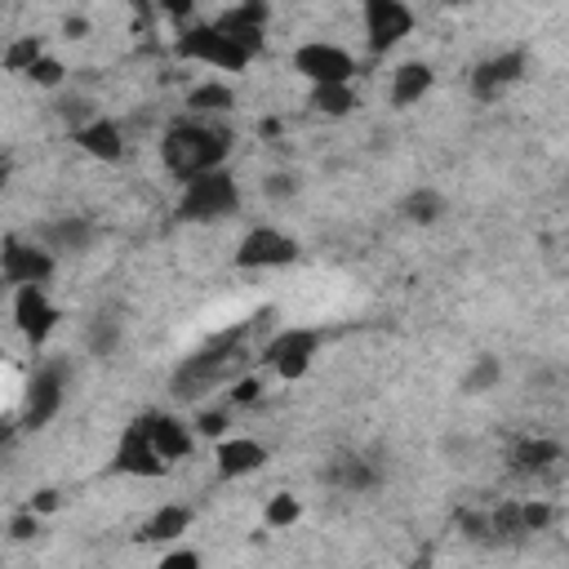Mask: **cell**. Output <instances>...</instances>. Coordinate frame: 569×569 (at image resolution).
<instances>
[{
    "label": "cell",
    "instance_id": "1",
    "mask_svg": "<svg viewBox=\"0 0 569 569\" xmlns=\"http://www.w3.org/2000/svg\"><path fill=\"white\" fill-rule=\"evenodd\" d=\"M244 369H249V325H236V329L213 333L204 347H196V351L173 369L169 387H173L178 400H200V396H209L213 387L236 382Z\"/></svg>",
    "mask_w": 569,
    "mask_h": 569
},
{
    "label": "cell",
    "instance_id": "2",
    "mask_svg": "<svg viewBox=\"0 0 569 569\" xmlns=\"http://www.w3.org/2000/svg\"><path fill=\"white\" fill-rule=\"evenodd\" d=\"M227 151H231V133L222 124H213L209 116L173 120L160 133V160L178 182H187V178H196L204 169H222Z\"/></svg>",
    "mask_w": 569,
    "mask_h": 569
},
{
    "label": "cell",
    "instance_id": "3",
    "mask_svg": "<svg viewBox=\"0 0 569 569\" xmlns=\"http://www.w3.org/2000/svg\"><path fill=\"white\" fill-rule=\"evenodd\" d=\"M236 204H240L236 178L227 169H204V173L182 182V191H178V222H213V218L236 213Z\"/></svg>",
    "mask_w": 569,
    "mask_h": 569
},
{
    "label": "cell",
    "instance_id": "4",
    "mask_svg": "<svg viewBox=\"0 0 569 569\" xmlns=\"http://www.w3.org/2000/svg\"><path fill=\"white\" fill-rule=\"evenodd\" d=\"M178 58L204 62V67H213V71H244L253 53H249L231 31H222L218 22H209V27H191V31L178 36Z\"/></svg>",
    "mask_w": 569,
    "mask_h": 569
},
{
    "label": "cell",
    "instance_id": "5",
    "mask_svg": "<svg viewBox=\"0 0 569 569\" xmlns=\"http://www.w3.org/2000/svg\"><path fill=\"white\" fill-rule=\"evenodd\" d=\"M111 467L120 471V476H138V480H156V476H164L173 462L156 449V440H151V431H147V422L142 418H133L129 427H124V436H120V445H116V453H111Z\"/></svg>",
    "mask_w": 569,
    "mask_h": 569
},
{
    "label": "cell",
    "instance_id": "6",
    "mask_svg": "<svg viewBox=\"0 0 569 569\" xmlns=\"http://www.w3.org/2000/svg\"><path fill=\"white\" fill-rule=\"evenodd\" d=\"M316 351H320V333L316 329H280L267 347H262V360L284 378V382H298L307 369H311V360H316Z\"/></svg>",
    "mask_w": 569,
    "mask_h": 569
},
{
    "label": "cell",
    "instance_id": "7",
    "mask_svg": "<svg viewBox=\"0 0 569 569\" xmlns=\"http://www.w3.org/2000/svg\"><path fill=\"white\" fill-rule=\"evenodd\" d=\"M293 71L307 76L311 84H342L351 80L356 71V58L342 49V44H329V40H307L293 49Z\"/></svg>",
    "mask_w": 569,
    "mask_h": 569
},
{
    "label": "cell",
    "instance_id": "8",
    "mask_svg": "<svg viewBox=\"0 0 569 569\" xmlns=\"http://www.w3.org/2000/svg\"><path fill=\"white\" fill-rule=\"evenodd\" d=\"M298 258V240L280 227H249V236L236 249V267L244 271H267V267H289Z\"/></svg>",
    "mask_w": 569,
    "mask_h": 569
},
{
    "label": "cell",
    "instance_id": "9",
    "mask_svg": "<svg viewBox=\"0 0 569 569\" xmlns=\"http://www.w3.org/2000/svg\"><path fill=\"white\" fill-rule=\"evenodd\" d=\"M62 391H67V365L49 360L31 373L27 391H22V422L27 427H44L58 409H62Z\"/></svg>",
    "mask_w": 569,
    "mask_h": 569
},
{
    "label": "cell",
    "instance_id": "10",
    "mask_svg": "<svg viewBox=\"0 0 569 569\" xmlns=\"http://www.w3.org/2000/svg\"><path fill=\"white\" fill-rule=\"evenodd\" d=\"M360 13H365V36L373 53H387L413 31V9L405 0H360Z\"/></svg>",
    "mask_w": 569,
    "mask_h": 569
},
{
    "label": "cell",
    "instance_id": "11",
    "mask_svg": "<svg viewBox=\"0 0 569 569\" xmlns=\"http://www.w3.org/2000/svg\"><path fill=\"white\" fill-rule=\"evenodd\" d=\"M0 271L4 280L18 289V284H44L53 276V249H44L40 240H18L9 236L4 240V253H0Z\"/></svg>",
    "mask_w": 569,
    "mask_h": 569
},
{
    "label": "cell",
    "instance_id": "12",
    "mask_svg": "<svg viewBox=\"0 0 569 569\" xmlns=\"http://www.w3.org/2000/svg\"><path fill=\"white\" fill-rule=\"evenodd\" d=\"M13 325H18V333H22L31 347H40V342L53 333L58 307L49 302L44 284H18V289H13Z\"/></svg>",
    "mask_w": 569,
    "mask_h": 569
},
{
    "label": "cell",
    "instance_id": "13",
    "mask_svg": "<svg viewBox=\"0 0 569 569\" xmlns=\"http://www.w3.org/2000/svg\"><path fill=\"white\" fill-rule=\"evenodd\" d=\"M520 76H525V53H520V49H502V53L485 58V62L471 71V93H476L480 102H493V98L507 93Z\"/></svg>",
    "mask_w": 569,
    "mask_h": 569
},
{
    "label": "cell",
    "instance_id": "14",
    "mask_svg": "<svg viewBox=\"0 0 569 569\" xmlns=\"http://www.w3.org/2000/svg\"><path fill=\"white\" fill-rule=\"evenodd\" d=\"M93 236H98V227L80 213H62V218H49L36 227V240L53 253H84L93 244Z\"/></svg>",
    "mask_w": 569,
    "mask_h": 569
},
{
    "label": "cell",
    "instance_id": "15",
    "mask_svg": "<svg viewBox=\"0 0 569 569\" xmlns=\"http://www.w3.org/2000/svg\"><path fill=\"white\" fill-rule=\"evenodd\" d=\"M71 138H76V147H80L84 156H93V160L116 164V160L124 156V133H120V124H116V120H107V116H93L89 124L71 129Z\"/></svg>",
    "mask_w": 569,
    "mask_h": 569
},
{
    "label": "cell",
    "instance_id": "16",
    "mask_svg": "<svg viewBox=\"0 0 569 569\" xmlns=\"http://www.w3.org/2000/svg\"><path fill=\"white\" fill-rule=\"evenodd\" d=\"M213 462H218V476L236 480V476H253L267 462V449L249 436H222L218 449H213Z\"/></svg>",
    "mask_w": 569,
    "mask_h": 569
},
{
    "label": "cell",
    "instance_id": "17",
    "mask_svg": "<svg viewBox=\"0 0 569 569\" xmlns=\"http://www.w3.org/2000/svg\"><path fill=\"white\" fill-rule=\"evenodd\" d=\"M325 480H329L333 489H342V493H369V489L382 480V471H378L369 458H360V453H342V458H333V462L325 467Z\"/></svg>",
    "mask_w": 569,
    "mask_h": 569
},
{
    "label": "cell",
    "instance_id": "18",
    "mask_svg": "<svg viewBox=\"0 0 569 569\" xmlns=\"http://www.w3.org/2000/svg\"><path fill=\"white\" fill-rule=\"evenodd\" d=\"M142 422H147V431H151L156 449H160L169 462H178V458H187V453H191V427H187V422H178L173 413H142Z\"/></svg>",
    "mask_w": 569,
    "mask_h": 569
},
{
    "label": "cell",
    "instance_id": "19",
    "mask_svg": "<svg viewBox=\"0 0 569 569\" xmlns=\"http://www.w3.org/2000/svg\"><path fill=\"white\" fill-rule=\"evenodd\" d=\"M431 84H436V76H431L427 62H400V67L391 71V89H387V98H391V107H413L418 98H427Z\"/></svg>",
    "mask_w": 569,
    "mask_h": 569
},
{
    "label": "cell",
    "instance_id": "20",
    "mask_svg": "<svg viewBox=\"0 0 569 569\" xmlns=\"http://www.w3.org/2000/svg\"><path fill=\"white\" fill-rule=\"evenodd\" d=\"M551 462H560V445H556V440L525 436V440L511 449V467H516L520 476H538V471H547Z\"/></svg>",
    "mask_w": 569,
    "mask_h": 569
},
{
    "label": "cell",
    "instance_id": "21",
    "mask_svg": "<svg viewBox=\"0 0 569 569\" xmlns=\"http://www.w3.org/2000/svg\"><path fill=\"white\" fill-rule=\"evenodd\" d=\"M187 525H191V507H182V502H169V507H160L147 525H142V542H169V538H182L187 533Z\"/></svg>",
    "mask_w": 569,
    "mask_h": 569
},
{
    "label": "cell",
    "instance_id": "22",
    "mask_svg": "<svg viewBox=\"0 0 569 569\" xmlns=\"http://www.w3.org/2000/svg\"><path fill=\"white\" fill-rule=\"evenodd\" d=\"M236 107V93L222 84V80H204V84H196L191 93H187V111L191 116H227Z\"/></svg>",
    "mask_w": 569,
    "mask_h": 569
},
{
    "label": "cell",
    "instance_id": "23",
    "mask_svg": "<svg viewBox=\"0 0 569 569\" xmlns=\"http://www.w3.org/2000/svg\"><path fill=\"white\" fill-rule=\"evenodd\" d=\"M400 213H405L409 222L427 227V222H440V213H445V200H440V191H431V187H418V191H409V196L400 200Z\"/></svg>",
    "mask_w": 569,
    "mask_h": 569
},
{
    "label": "cell",
    "instance_id": "24",
    "mask_svg": "<svg viewBox=\"0 0 569 569\" xmlns=\"http://www.w3.org/2000/svg\"><path fill=\"white\" fill-rule=\"evenodd\" d=\"M311 107L320 116H347L356 107V93H351V80L342 84H311Z\"/></svg>",
    "mask_w": 569,
    "mask_h": 569
},
{
    "label": "cell",
    "instance_id": "25",
    "mask_svg": "<svg viewBox=\"0 0 569 569\" xmlns=\"http://www.w3.org/2000/svg\"><path fill=\"white\" fill-rule=\"evenodd\" d=\"M498 382H502L498 356H476L471 369L462 373V391H467V396H480V391H489V387H498Z\"/></svg>",
    "mask_w": 569,
    "mask_h": 569
},
{
    "label": "cell",
    "instance_id": "26",
    "mask_svg": "<svg viewBox=\"0 0 569 569\" xmlns=\"http://www.w3.org/2000/svg\"><path fill=\"white\" fill-rule=\"evenodd\" d=\"M44 53V44L36 40V36H18L9 49H4V67L9 71H18V76H27L31 67H36V58Z\"/></svg>",
    "mask_w": 569,
    "mask_h": 569
},
{
    "label": "cell",
    "instance_id": "27",
    "mask_svg": "<svg viewBox=\"0 0 569 569\" xmlns=\"http://www.w3.org/2000/svg\"><path fill=\"white\" fill-rule=\"evenodd\" d=\"M298 516H302V502H298L293 493H271V498H267L262 520H267L271 529H289V525H298Z\"/></svg>",
    "mask_w": 569,
    "mask_h": 569
},
{
    "label": "cell",
    "instance_id": "28",
    "mask_svg": "<svg viewBox=\"0 0 569 569\" xmlns=\"http://www.w3.org/2000/svg\"><path fill=\"white\" fill-rule=\"evenodd\" d=\"M116 347H120V320L116 316H98L89 325V351L93 356H111Z\"/></svg>",
    "mask_w": 569,
    "mask_h": 569
},
{
    "label": "cell",
    "instance_id": "29",
    "mask_svg": "<svg viewBox=\"0 0 569 569\" xmlns=\"http://www.w3.org/2000/svg\"><path fill=\"white\" fill-rule=\"evenodd\" d=\"M27 80H31V84H40V89H58V84H62V62H58L53 53H40V58H36V67L27 71Z\"/></svg>",
    "mask_w": 569,
    "mask_h": 569
},
{
    "label": "cell",
    "instance_id": "30",
    "mask_svg": "<svg viewBox=\"0 0 569 569\" xmlns=\"http://www.w3.org/2000/svg\"><path fill=\"white\" fill-rule=\"evenodd\" d=\"M520 516H525V533H542L556 511H551V502H542V498H525V502H520Z\"/></svg>",
    "mask_w": 569,
    "mask_h": 569
},
{
    "label": "cell",
    "instance_id": "31",
    "mask_svg": "<svg viewBox=\"0 0 569 569\" xmlns=\"http://www.w3.org/2000/svg\"><path fill=\"white\" fill-rule=\"evenodd\" d=\"M267 0H240L236 9H227V13H218V18H231V22H244V27H267Z\"/></svg>",
    "mask_w": 569,
    "mask_h": 569
},
{
    "label": "cell",
    "instance_id": "32",
    "mask_svg": "<svg viewBox=\"0 0 569 569\" xmlns=\"http://www.w3.org/2000/svg\"><path fill=\"white\" fill-rule=\"evenodd\" d=\"M262 191H267L271 200H289V196L298 191V178H293V173H280V169H276V173H267Z\"/></svg>",
    "mask_w": 569,
    "mask_h": 569
},
{
    "label": "cell",
    "instance_id": "33",
    "mask_svg": "<svg viewBox=\"0 0 569 569\" xmlns=\"http://www.w3.org/2000/svg\"><path fill=\"white\" fill-rule=\"evenodd\" d=\"M258 391H262V382H258L253 373H240V378L231 382V405H253Z\"/></svg>",
    "mask_w": 569,
    "mask_h": 569
},
{
    "label": "cell",
    "instance_id": "34",
    "mask_svg": "<svg viewBox=\"0 0 569 569\" xmlns=\"http://www.w3.org/2000/svg\"><path fill=\"white\" fill-rule=\"evenodd\" d=\"M196 427H200V436H209V440H222V431H227V409H204Z\"/></svg>",
    "mask_w": 569,
    "mask_h": 569
},
{
    "label": "cell",
    "instance_id": "35",
    "mask_svg": "<svg viewBox=\"0 0 569 569\" xmlns=\"http://www.w3.org/2000/svg\"><path fill=\"white\" fill-rule=\"evenodd\" d=\"M9 533H13L18 542H27V538H36V511L27 507V516H13V520H9Z\"/></svg>",
    "mask_w": 569,
    "mask_h": 569
},
{
    "label": "cell",
    "instance_id": "36",
    "mask_svg": "<svg viewBox=\"0 0 569 569\" xmlns=\"http://www.w3.org/2000/svg\"><path fill=\"white\" fill-rule=\"evenodd\" d=\"M160 565H164V569H196V565H200V551H187V547H178V551H169Z\"/></svg>",
    "mask_w": 569,
    "mask_h": 569
},
{
    "label": "cell",
    "instance_id": "37",
    "mask_svg": "<svg viewBox=\"0 0 569 569\" xmlns=\"http://www.w3.org/2000/svg\"><path fill=\"white\" fill-rule=\"evenodd\" d=\"M53 507H58V493H53V489L31 493V511H40V516H44V511H53Z\"/></svg>",
    "mask_w": 569,
    "mask_h": 569
},
{
    "label": "cell",
    "instance_id": "38",
    "mask_svg": "<svg viewBox=\"0 0 569 569\" xmlns=\"http://www.w3.org/2000/svg\"><path fill=\"white\" fill-rule=\"evenodd\" d=\"M160 9H164L169 18H187V13L196 9V0H160Z\"/></svg>",
    "mask_w": 569,
    "mask_h": 569
},
{
    "label": "cell",
    "instance_id": "39",
    "mask_svg": "<svg viewBox=\"0 0 569 569\" xmlns=\"http://www.w3.org/2000/svg\"><path fill=\"white\" fill-rule=\"evenodd\" d=\"M84 31H89L84 18H67V36H84Z\"/></svg>",
    "mask_w": 569,
    "mask_h": 569
}]
</instances>
